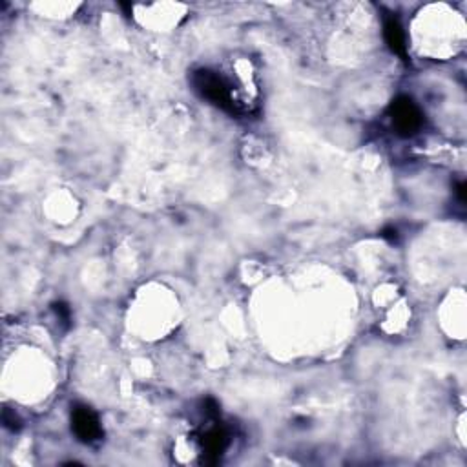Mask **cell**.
<instances>
[{
	"instance_id": "3957f363",
	"label": "cell",
	"mask_w": 467,
	"mask_h": 467,
	"mask_svg": "<svg viewBox=\"0 0 467 467\" xmlns=\"http://www.w3.org/2000/svg\"><path fill=\"white\" fill-rule=\"evenodd\" d=\"M72 427L79 440L84 444H94L103 436L99 416L88 405H75L72 413Z\"/></svg>"
},
{
	"instance_id": "7a4b0ae2",
	"label": "cell",
	"mask_w": 467,
	"mask_h": 467,
	"mask_svg": "<svg viewBox=\"0 0 467 467\" xmlns=\"http://www.w3.org/2000/svg\"><path fill=\"white\" fill-rule=\"evenodd\" d=\"M389 112L393 125L402 137H411L420 132L422 125H424V115L411 97H405V95L396 97L391 103Z\"/></svg>"
},
{
	"instance_id": "5b68a950",
	"label": "cell",
	"mask_w": 467,
	"mask_h": 467,
	"mask_svg": "<svg viewBox=\"0 0 467 467\" xmlns=\"http://www.w3.org/2000/svg\"><path fill=\"white\" fill-rule=\"evenodd\" d=\"M205 453H207L208 462L214 464L218 462L219 457L223 455L225 447H227V435H225L223 429H212V431H208L207 436H205Z\"/></svg>"
},
{
	"instance_id": "277c9868",
	"label": "cell",
	"mask_w": 467,
	"mask_h": 467,
	"mask_svg": "<svg viewBox=\"0 0 467 467\" xmlns=\"http://www.w3.org/2000/svg\"><path fill=\"white\" fill-rule=\"evenodd\" d=\"M384 37H385V42H387V46L391 48V52L395 53V55H398L402 61L407 63V44H405V33L398 19L391 17V19L385 21Z\"/></svg>"
},
{
	"instance_id": "8992f818",
	"label": "cell",
	"mask_w": 467,
	"mask_h": 467,
	"mask_svg": "<svg viewBox=\"0 0 467 467\" xmlns=\"http://www.w3.org/2000/svg\"><path fill=\"white\" fill-rule=\"evenodd\" d=\"M53 312L57 314L59 322L64 323V327H70V322H72V311H70V307L64 303V301H57V303H53Z\"/></svg>"
},
{
	"instance_id": "52a82bcc",
	"label": "cell",
	"mask_w": 467,
	"mask_h": 467,
	"mask_svg": "<svg viewBox=\"0 0 467 467\" xmlns=\"http://www.w3.org/2000/svg\"><path fill=\"white\" fill-rule=\"evenodd\" d=\"M4 426L10 427L11 431H19L21 429V420H19V416L15 413H11V411L6 409L4 411Z\"/></svg>"
},
{
	"instance_id": "6da1fadb",
	"label": "cell",
	"mask_w": 467,
	"mask_h": 467,
	"mask_svg": "<svg viewBox=\"0 0 467 467\" xmlns=\"http://www.w3.org/2000/svg\"><path fill=\"white\" fill-rule=\"evenodd\" d=\"M192 84L201 97L216 104L218 108L225 110L232 115L239 114L238 104L232 97V90L219 73L210 72V70H198L192 75Z\"/></svg>"
},
{
	"instance_id": "ba28073f",
	"label": "cell",
	"mask_w": 467,
	"mask_h": 467,
	"mask_svg": "<svg viewBox=\"0 0 467 467\" xmlns=\"http://www.w3.org/2000/svg\"><path fill=\"white\" fill-rule=\"evenodd\" d=\"M382 238L389 239L391 243H395V241H398V230H396V229L382 230Z\"/></svg>"
},
{
	"instance_id": "9c48e42d",
	"label": "cell",
	"mask_w": 467,
	"mask_h": 467,
	"mask_svg": "<svg viewBox=\"0 0 467 467\" xmlns=\"http://www.w3.org/2000/svg\"><path fill=\"white\" fill-rule=\"evenodd\" d=\"M457 194H458V198H460V201H466V185H464V183H460V185H458L457 187Z\"/></svg>"
}]
</instances>
